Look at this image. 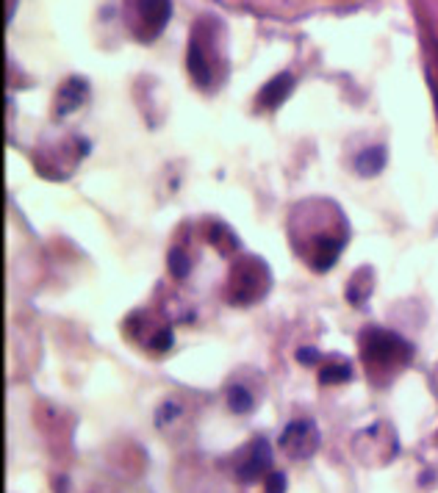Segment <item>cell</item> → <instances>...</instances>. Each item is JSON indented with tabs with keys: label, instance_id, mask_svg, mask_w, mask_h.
Returning <instances> with one entry per match:
<instances>
[{
	"label": "cell",
	"instance_id": "1",
	"mask_svg": "<svg viewBox=\"0 0 438 493\" xmlns=\"http://www.w3.org/2000/svg\"><path fill=\"white\" fill-rule=\"evenodd\" d=\"M317 444H319V432L311 422H294L286 427L283 438H280V447H286L289 454L294 457H308L317 452Z\"/></svg>",
	"mask_w": 438,
	"mask_h": 493
},
{
	"label": "cell",
	"instance_id": "2",
	"mask_svg": "<svg viewBox=\"0 0 438 493\" xmlns=\"http://www.w3.org/2000/svg\"><path fill=\"white\" fill-rule=\"evenodd\" d=\"M169 0H139V14L150 31H161L169 20Z\"/></svg>",
	"mask_w": 438,
	"mask_h": 493
},
{
	"label": "cell",
	"instance_id": "3",
	"mask_svg": "<svg viewBox=\"0 0 438 493\" xmlns=\"http://www.w3.org/2000/svg\"><path fill=\"white\" fill-rule=\"evenodd\" d=\"M292 86H294L292 75H286V72H283V75H277L275 81H269V83L264 86V92H261V106H269V108L280 106V103L289 97Z\"/></svg>",
	"mask_w": 438,
	"mask_h": 493
},
{
	"label": "cell",
	"instance_id": "4",
	"mask_svg": "<svg viewBox=\"0 0 438 493\" xmlns=\"http://www.w3.org/2000/svg\"><path fill=\"white\" fill-rule=\"evenodd\" d=\"M84 100H86V83L78 81V78H72L69 83H64V89H61V94H59V114H64L67 108L69 111L78 108Z\"/></svg>",
	"mask_w": 438,
	"mask_h": 493
},
{
	"label": "cell",
	"instance_id": "5",
	"mask_svg": "<svg viewBox=\"0 0 438 493\" xmlns=\"http://www.w3.org/2000/svg\"><path fill=\"white\" fill-rule=\"evenodd\" d=\"M383 166H386V150H383V147H369V150H364V153L355 158V169H358L361 175H367V178H374Z\"/></svg>",
	"mask_w": 438,
	"mask_h": 493
},
{
	"label": "cell",
	"instance_id": "6",
	"mask_svg": "<svg viewBox=\"0 0 438 493\" xmlns=\"http://www.w3.org/2000/svg\"><path fill=\"white\" fill-rule=\"evenodd\" d=\"M267 444L264 441H258L255 444V452L253 457H250V463L244 466V471H242V479H247V482H253V479H258V474L264 469H269V454H267Z\"/></svg>",
	"mask_w": 438,
	"mask_h": 493
},
{
	"label": "cell",
	"instance_id": "7",
	"mask_svg": "<svg viewBox=\"0 0 438 493\" xmlns=\"http://www.w3.org/2000/svg\"><path fill=\"white\" fill-rule=\"evenodd\" d=\"M228 402H231L233 413H247V410L253 407V397H250V391L242 388V385H231V388H228Z\"/></svg>",
	"mask_w": 438,
	"mask_h": 493
},
{
	"label": "cell",
	"instance_id": "8",
	"mask_svg": "<svg viewBox=\"0 0 438 493\" xmlns=\"http://www.w3.org/2000/svg\"><path fill=\"white\" fill-rule=\"evenodd\" d=\"M189 70H191L197 83H208V67L206 61L200 59V50L197 47H191V53H189Z\"/></svg>",
	"mask_w": 438,
	"mask_h": 493
},
{
	"label": "cell",
	"instance_id": "9",
	"mask_svg": "<svg viewBox=\"0 0 438 493\" xmlns=\"http://www.w3.org/2000/svg\"><path fill=\"white\" fill-rule=\"evenodd\" d=\"M322 380L324 382H344L349 380V366H330L322 372Z\"/></svg>",
	"mask_w": 438,
	"mask_h": 493
},
{
	"label": "cell",
	"instance_id": "10",
	"mask_svg": "<svg viewBox=\"0 0 438 493\" xmlns=\"http://www.w3.org/2000/svg\"><path fill=\"white\" fill-rule=\"evenodd\" d=\"M169 263H172V275H175V278H186V275H189V258H186V255L172 253V255H169Z\"/></svg>",
	"mask_w": 438,
	"mask_h": 493
},
{
	"label": "cell",
	"instance_id": "11",
	"mask_svg": "<svg viewBox=\"0 0 438 493\" xmlns=\"http://www.w3.org/2000/svg\"><path fill=\"white\" fill-rule=\"evenodd\" d=\"M267 493H286V477L280 471H272L267 479Z\"/></svg>",
	"mask_w": 438,
	"mask_h": 493
},
{
	"label": "cell",
	"instance_id": "12",
	"mask_svg": "<svg viewBox=\"0 0 438 493\" xmlns=\"http://www.w3.org/2000/svg\"><path fill=\"white\" fill-rule=\"evenodd\" d=\"M169 344H172V338H169V332H166V330L161 332V338H156V341H153V347H156V350H166Z\"/></svg>",
	"mask_w": 438,
	"mask_h": 493
},
{
	"label": "cell",
	"instance_id": "13",
	"mask_svg": "<svg viewBox=\"0 0 438 493\" xmlns=\"http://www.w3.org/2000/svg\"><path fill=\"white\" fill-rule=\"evenodd\" d=\"M317 357H319V355L311 352V350H300V360H302V363H317Z\"/></svg>",
	"mask_w": 438,
	"mask_h": 493
}]
</instances>
